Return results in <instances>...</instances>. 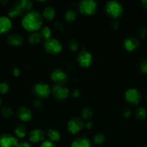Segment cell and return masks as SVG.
I'll list each match as a JSON object with an SVG mask.
<instances>
[{"instance_id":"1","label":"cell","mask_w":147,"mask_h":147,"mask_svg":"<svg viewBox=\"0 0 147 147\" xmlns=\"http://www.w3.org/2000/svg\"><path fill=\"white\" fill-rule=\"evenodd\" d=\"M43 18L42 14L37 11H30L26 13L22 19V26L27 32H35L42 28Z\"/></svg>"},{"instance_id":"2","label":"cell","mask_w":147,"mask_h":147,"mask_svg":"<svg viewBox=\"0 0 147 147\" xmlns=\"http://www.w3.org/2000/svg\"><path fill=\"white\" fill-rule=\"evenodd\" d=\"M105 12L112 19H118L123 14L124 8L120 2L117 1H108L105 7Z\"/></svg>"},{"instance_id":"3","label":"cell","mask_w":147,"mask_h":147,"mask_svg":"<svg viewBox=\"0 0 147 147\" xmlns=\"http://www.w3.org/2000/svg\"><path fill=\"white\" fill-rule=\"evenodd\" d=\"M97 3L93 0H83L79 4V11L84 15H94L97 11Z\"/></svg>"},{"instance_id":"4","label":"cell","mask_w":147,"mask_h":147,"mask_svg":"<svg viewBox=\"0 0 147 147\" xmlns=\"http://www.w3.org/2000/svg\"><path fill=\"white\" fill-rule=\"evenodd\" d=\"M35 96L38 98H47L51 93V90L48 84L43 82L35 83L33 88Z\"/></svg>"},{"instance_id":"5","label":"cell","mask_w":147,"mask_h":147,"mask_svg":"<svg viewBox=\"0 0 147 147\" xmlns=\"http://www.w3.org/2000/svg\"><path fill=\"white\" fill-rule=\"evenodd\" d=\"M44 48L48 53L57 55L62 51L63 46L59 40L55 38H50L45 42Z\"/></svg>"},{"instance_id":"6","label":"cell","mask_w":147,"mask_h":147,"mask_svg":"<svg viewBox=\"0 0 147 147\" xmlns=\"http://www.w3.org/2000/svg\"><path fill=\"white\" fill-rule=\"evenodd\" d=\"M50 79L53 80L56 85L63 86L69 81V77L66 72L62 69L56 68L50 74Z\"/></svg>"},{"instance_id":"7","label":"cell","mask_w":147,"mask_h":147,"mask_svg":"<svg viewBox=\"0 0 147 147\" xmlns=\"http://www.w3.org/2000/svg\"><path fill=\"white\" fill-rule=\"evenodd\" d=\"M52 94L55 98L58 100H66L69 96V90L64 86L56 85L53 87L51 90Z\"/></svg>"},{"instance_id":"8","label":"cell","mask_w":147,"mask_h":147,"mask_svg":"<svg viewBox=\"0 0 147 147\" xmlns=\"http://www.w3.org/2000/svg\"><path fill=\"white\" fill-rule=\"evenodd\" d=\"M76 60L81 67H89L92 64L93 57L90 53L86 50H82L78 54Z\"/></svg>"},{"instance_id":"9","label":"cell","mask_w":147,"mask_h":147,"mask_svg":"<svg viewBox=\"0 0 147 147\" xmlns=\"http://www.w3.org/2000/svg\"><path fill=\"white\" fill-rule=\"evenodd\" d=\"M84 127V123L83 121L79 118H72L67 123L68 131L71 134H76Z\"/></svg>"},{"instance_id":"10","label":"cell","mask_w":147,"mask_h":147,"mask_svg":"<svg viewBox=\"0 0 147 147\" xmlns=\"http://www.w3.org/2000/svg\"><path fill=\"white\" fill-rule=\"evenodd\" d=\"M125 99L131 105H136L141 100V93L136 88H129L125 91Z\"/></svg>"},{"instance_id":"11","label":"cell","mask_w":147,"mask_h":147,"mask_svg":"<svg viewBox=\"0 0 147 147\" xmlns=\"http://www.w3.org/2000/svg\"><path fill=\"white\" fill-rule=\"evenodd\" d=\"M18 140L15 136L8 134L0 135V147H16Z\"/></svg>"},{"instance_id":"12","label":"cell","mask_w":147,"mask_h":147,"mask_svg":"<svg viewBox=\"0 0 147 147\" xmlns=\"http://www.w3.org/2000/svg\"><path fill=\"white\" fill-rule=\"evenodd\" d=\"M17 116L22 122L30 121L33 117V113L30 109L24 106L19 108L17 111Z\"/></svg>"},{"instance_id":"13","label":"cell","mask_w":147,"mask_h":147,"mask_svg":"<svg viewBox=\"0 0 147 147\" xmlns=\"http://www.w3.org/2000/svg\"><path fill=\"white\" fill-rule=\"evenodd\" d=\"M45 136H46V134L43 130L35 129L32 130L29 134V140L32 143H38V142H41L44 140Z\"/></svg>"},{"instance_id":"14","label":"cell","mask_w":147,"mask_h":147,"mask_svg":"<svg viewBox=\"0 0 147 147\" xmlns=\"http://www.w3.org/2000/svg\"><path fill=\"white\" fill-rule=\"evenodd\" d=\"M122 46L124 49L127 51H133L139 46V42L136 38L133 37H129L125 39L122 42Z\"/></svg>"},{"instance_id":"15","label":"cell","mask_w":147,"mask_h":147,"mask_svg":"<svg viewBox=\"0 0 147 147\" xmlns=\"http://www.w3.org/2000/svg\"><path fill=\"white\" fill-rule=\"evenodd\" d=\"M12 27L11 19L7 16L0 17V34H4L11 30Z\"/></svg>"},{"instance_id":"16","label":"cell","mask_w":147,"mask_h":147,"mask_svg":"<svg viewBox=\"0 0 147 147\" xmlns=\"http://www.w3.org/2000/svg\"><path fill=\"white\" fill-rule=\"evenodd\" d=\"M7 42L10 45L12 46H15V47H18L20 46L23 42V38L20 34H12L8 36L7 37Z\"/></svg>"},{"instance_id":"17","label":"cell","mask_w":147,"mask_h":147,"mask_svg":"<svg viewBox=\"0 0 147 147\" xmlns=\"http://www.w3.org/2000/svg\"><path fill=\"white\" fill-rule=\"evenodd\" d=\"M71 147H92L89 139L86 137L76 138L72 142Z\"/></svg>"},{"instance_id":"18","label":"cell","mask_w":147,"mask_h":147,"mask_svg":"<svg viewBox=\"0 0 147 147\" xmlns=\"http://www.w3.org/2000/svg\"><path fill=\"white\" fill-rule=\"evenodd\" d=\"M56 14V12L55 9L53 7L48 6L43 9V13H42V17L48 21H52L53 20H54Z\"/></svg>"},{"instance_id":"19","label":"cell","mask_w":147,"mask_h":147,"mask_svg":"<svg viewBox=\"0 0 147 147\" xmlns=\"http://www.w3.org/2000/svg\"><path fill=\"white\" fill-rule=\"evenodd\" d=\"M24 11L23 10L19 7L18 4L16 3L15 5L12 7V9H10V11L8 12V16L10 18H15L17 17H20V16L24 14Z\"/></svg>"},{"instance_id":"20","label":"cell","mask_w":147,"mask_h":147,"mask_svg":"<svg viewBox=\"0 0 147 147\" xmlns=\"http://www.w3.org/2000/svg\"><path fill=\"white\" fill-rule=\"evenodd\" d=\"M17 4L23 10L24 12H25L26 11H30L33 7V2L30 0H21V1H17Z\"/></svg>"},{"instance_id":"21","label":"cell","mask_w":147,"mask_h":147,"mask_svg":"<svg viewBox=\"0 0 147 147\" xmlns=\"http://www.w3.org/2000/svg\"><path fill=\"white\" fill-rule=\"evenodd\" d=\"M14 134L17 136V137L20 138V139H22V138L25 137L26 135H27V130L24 125L20 124L14 129Z\"/></svg>"},{"instance_id":"22","label":"cell","mask_w":147,"mask_h":147,"mask_svg":"<svg viewBox=\"0 0 147 147\" xmlns=\"http://www.w3.org/2000/svg\"><path fill=\"white\" fill-rule=\"evenodd\" d=\"M48 137L50 139L51 142H58L61 139V134L60 132L56 129H49L47 131Z\"/></svg>"},{"instance_id":"23","label":"cell","mask_w":147,"mask_h":147,"mask_svg":"<svg viewBox=\"0 0 147 147\" xmlns=\"http://www.w3.org/2000/svg\"><path fill=\"white\" fill-rule=\"evenodd\" d=\"M52 31L50 30V27H47V26H45V27H42V28L40 29V37L42 39L45 40H48L51 37Z\"/></svg>"},{"instance_id":"24","label":"cell","mask_w":147,"mask_h":147,"mask_svg":"<svg viewBox=\"0 0 147 147\" xmlns=\"http://www.w3.org/2000/svg\"><path fill=\"white\" fill-rule=\"evenodd\" d=\"M77 17V13L74 9H69L65 13V20L68 22H72L75 21Z\"/></svg>"},{"instance_id":"25","label":"cell","mask_w":147,"mask_h":147,"mask_svg":"<svg viewBox=\"0 0 147 147\" xmlns=\"http://www.w3.org/2000/svg\"><path fill=\"white\" fill-rule=\"evenodd\" d=\"M41 37H40V33L35 32H32L31 34L29 35L28 37V41L30 44L32 45H36L39 43L41 40Z\"/></svg>"},{"instance_id":"26","label":"cell","mask_w":147,"mask_h":147,"mask_svg":"<svg viewBox=\"0 0 147 147\" xmlns=\"http://www.w3.org/2000/svg\"><path fill=\"white\" fill-rule=\"evenodd\" d=\"M92 114H93V112L89 107H84L82 109V117L84 120L89 121L92 118Z\"/></svg>"},{"instance_id":"27","label":"cell","mask_w":147,"mask_h":147,"mask_svg":"<svg viewBox=\"0 0 147 147\" xmlns=\"http://www.w3.org/2000/svg\"><path fill=\"white\" fill-rule=\"evenodd\" d=\"M135 116L139 120H144L146 116V110L143 107L138 108L135 111Z\"/></svg>"},{"instance_id":"28","label":"cell","mask_w":147,"mask_h":147,"mask_svg":"<svg viewBox=\"0 0 147 147\" xmlns=\"http://www.w3.org/2000/svg\"><path fill=\"white\" fill-rule=\"evenodd\" d=\"M1 114L4 118H10L13 115V111L10 107H3L1 110Z\"/></svg>"},{"instance_id":"29","label":"cell","mask_w":147,"mask_h":147,"mask_svg":"<svg viewBox=\"0 0 147 147\" xmlns=\"http://www.w3.org/2000/svg\"><path fill=\"white\" fill-rule=\"evenodd\" d=\"M105 136H104L102 134H97L94 136V142H95V144L97 145H101L105 142Z\"/></svg>"},{"instance_id":"30","label":"cell","mask_w":147,"mask_h":147,"mask_svg":"<svg viewBox=\"0 0 147 147\" xmlns=\"http://www.w3.org/2000/svg\"><path fill=\"white\" fill-rule=\"evenodd\" d=\"M68 47H69V50L72 52L77 51L79 49V43L76 42V40L71 39L68 42Z\"/></svg>"},{"instance_id":"31","label":"cell","mask_w":147,"mask_h":147,"mask_svg":"<svg viewBox=\"0 0 147 147\" xmlns=\"http://www.w3.org/2000/svg\"><path fill=\"white\" fill-rule=\"evenodd\" d=\"M9 90H10V86L8 83H5V82L0 83V93L5 94V93H8Z\"/></svg>"},{"instance_id":"32","label":"cell","mask_w":147,"mask_h":147,"mask_svg":"<svg viewBox=\"0 0 147 147\" xmlns=\"http://www.w3.org/2000/svg\"><path fill=\"white\" fill-rule=\"evenodd\" d=\"M33 106L36 110H41L43 108V103H42L41 100H40L39 99H35V100H33Z\"/></svg>"},{"instance_id":"33","label":"cell","mask_w":147,"mask_h":147,"mask_svg":"<svg viewBox=\"0 0 147 147\" xmlns=\"http://www.w3.org/2000/svg\"><path fill=\"white\" fill-rule=\"evenodd\" d=\"M140 70L142 73H147V59H144L140 63Z\"/></svg>"},{"instance_id":"34","label":"cell","mask_w":147,"mask_h":147,"mask_svg":"<svg viewBox=\"0 0 147 147\" xmlns=\"http://www.w3.org/2000/svg\"><path fill=\"white\" fill-rule=\"evenodd\" d=\"M137 32H138V35L140 36V37H141V38H144V37H145L147 34V30L146 27H139V28L138 29V31H137Z\"/></svg>"},{"instance_id":"35","label":"cell","mask_w":147,"mask_h":147,"mask_svg":"<svg viewBox=\"0 0 147 147\" xmlns=\"http://www.w3.org/2000/svg\"><path fill=\"white\" fill-rule=\"evenodd\" d=\"M40 147H56L54 143L50 140H46L43 141L40 144Z\"/></svg>"},{"instance_id":"36","label":"cell","mask_w":147,"mask_h":147,"mask_svg":"<svg viewBox=\"0 0 147 147\" xmlns=\"http://www.w3.org/2000/svg\"><path fill=\"white\" fill-rule=\"evenodd\" d=\"M131 113H132V111L130 109L128 108H126V109H124L123 111H122V116L125 118H128L131 116Z\"/></svg>"},{"instance_id":"37","label":"cell","mask_w":147,"mask_h":147,"mask_svg":"<svg viewBox=\"0 0 147 147\" xmlns=\"http://www.w3.org/2000/svg\"><path fill=\"white\" fill-rule=\"evenodd\" d=\"M54 27H56L57 30H61H61H63V29H64V25H63V23H62L61 22H60V21L56 22L54 23Z\"/></svg>"},{"instance_id":"38","label":"cell","mask_w":147,"mask_h":147,"mask_svg":"<svg viewBox=\"0 0 147 147\" xmlns=\"http://www.w3.org/2000/svg\"><path fill=\"white\" fill-rule=\"evenodd\" d=\"M71 95L72 97L76 98L79 97V96H80V90H78V89H74V90L71 92Z\"/></svg>"},{"instance_id":"39","label":"cell","mask_w":147,"mask_h":147,"mask_svg":"<svg viewBox=\"0 0 147 147\" xmlns=\"http://www.w3.org/2000/svg\"><path fill=\"white\" fill-rule=\"evenodd\" d=\"M16 147H32V146L30 144L28 143V142H19L18 144L17 145V146Z\"/></svg>"},{"instance_id":"40","label":"cell","mask_w":147,"mask_h":147,"mask_svg":"<svg viewBox=\"0 0 147 147\" xmlns=\"http://www.w3.org/2000/svg\"><path fill=\"white\" fill-rule=\"evenodd\" d=\"M20 73H21V71H20V70L18 68V67H14V68H13L12 70L13 76H15V77H18V76L20 75Z\"/></svg>"},{"instance_id":"41","label":"cell","mask_w":147,"mask_h":147,"mask_svg":"<svg viewBox=\"0 0 147 147\" xmlns=\"http://www.w3.org/2000/svg\"><path fill=\"white\" fill-rule=\"evenodd\" d=\"M84 126L86 129H91L92 128V126H93V124H92V123L90 121H86V123L84 124Z\"/></svg>"},{"instance_id":"42","label":"cell","mask_w":147,"mask_h":147,"mask_svg":"<svg viewBox=\"0 0 147 147\" xmlns=\"http://www.w3.org/2000/svg\"><path fill=\"white\" fill-rule=\"evenodd\" d=\"M119 22H118V21L113 22V23H112V27H113L114 29H115V30H118V29L119 28Z\"/></svg>"},{"instance_id":"43","label":"cell","mask_w":147,"mask_h":147,"mask_svg":"<svg viewBox=\"0 0 147 147\" xmlns=\"http://www.w3.org/2000/svg\"><path fill=\"white\" fill-rule=\"evenodd\" d=\"M141 3H142V4L144 5V7L147 9V0H143V1H141Z\"/></svg>"},{"instance_id":"44","label":"cell","mask_w":147,"mask_h":147,"mask_svg":"<svg viewBox=\"0 0 147 147\" xmlns=\"http://www.w3.org/2000/svg\"><path fill=\"white\" fill-rule=\"evenodd\" d=\"M1 98H0V106H1Z\"/></svg>"},{"instance_id":"45","label":"cell","mask_w":147,"mask_h":147,"mask_svg":"<svg viewBox=\"0 0 147 147\" xmlns=\"http://www.w3.org/2000/svg\"><path fill=\"white\" fill-rule=\"evenodd\" d=\"M146 100H147V96H146Z\"/></svg>"}]
</instances>
